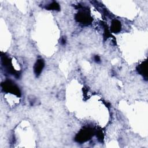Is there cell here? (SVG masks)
<instances>
[{"instance_id":"obj_2","label":"cell","mask_w":148,"mask_h":148,"mask_svg":"<svg viewBox=\"0 0 148 148\" xmlns=\"http://www.w3.org/2000/svg\"><path fill=\"white\" fill-rule=\"evenodd\" d=\"M2 89L6 92L12 93L17 97L21 95V92L18 87L10 80H6L1 83Z\"/></svg>"},{"instance_id":"obj_4","label":"cell","mask_w":148,"mask_h":148,"mask_svg":"<svg viewBox=\"0 0 148 148\" xmlns=\"http://www.w3.org/2000/svg\"><path fill=\"white\" fill-rule=\"evenodd\" d=\"M138 72L143 76V77L147 80V61L145 60L136 68Z\"/></svg>"},{"instance_id":"obj_9","label":"cell","mask_w":148,"mask_h":148,"mask_svg":"<svg viewBox=\"0 0 148 148\" xmlns=\"http://www.w3.org/2000/svg\"><path fill=\"white\" fill-rule=\"evenodd\" d=\"M61 43L62 45H65L66 43V39L64 38H62L61 40Z\"/></svg>"},{"instance_id":"obj_1","label":"cell","mask_w":148,"mask_h":148,"mask_svg":"<svg viewBox=\"0 0 148 148\" xmlns=\"http://www.w3.org/2000/svg\"><path fill=\"white\" fill-rule=\"evenodd\" d=\"M95 134V131L94 130L90 127H85L76 134L75 140L78 143H84L90 140Z\"/></svg>"},{"instance_id":"obj_7","label":"cell","mask_w":148,"mask_h":148,"mask_svg":"<svg viewBox=\"0 0 148 148\" xmlns=\"http://www.w3.org/2000/svg\"><path fill=\"white\" fill-rule=\"evenodd\" d=\"M46 9L47 10H60V7L59 4L55 1H53L50 4L46 6Z\"/></svg>"},{"instance_id":"obj_5","label":"cell","mask_w":148,"mask_h":148,"mask_svg":"<svg viewBox=\"0 0 148 148\" xmlns=\"http://www.w3.org/2000/svg\"><path fill=\"white\" fill-rule=\"evenodd\" d=\"M45 66L44 60L42 58L37 60L34 66V71L36 76H39L41 73Z\"/></svg>"},{"instance_id":"obj_6","label":"cell","mask_w":148,"mask_h":148,"mask_svg":"<svg viewBox=\"0 0 148 148\" xmlns=\"http://www.w3.org/2000/svg\"><path fill=\"white\" fill-rule=\"evenodd\" d=\"M121 23L116 19L113 20L110 25V31L113 33H118L121 31Z\"/></svg>"},{"instance_id":"obj_8","label":"cell","mask_w":148,"mask_h":148,"mask_svg":"<svg viewBox=\"0 0 148 148\" xmlns=\"http://www.w3.org/2000/svg\"><path fill=\"white\" fill-rule=\"evenodd\" d=\"M94 61H95L96 62L99 63V62H101V59H100V58H99V57L98 56H97V55L95 56L94 57Z\"/></svg>"},{"instance_id":"obj_3","label":"cell","mask_w":148,"mask_h":148,"mask_svg":"<svg viewBox=\"0 0 148 148\" xmlns=\"http://www.w3.org/2000/svg\"><path fill=\"white\" fill-rule=\"evenodd\" d=\"M75 20L76 21L84 25H88L92 22V17L90 14L86 10L79 12L75 15Z\"/></svg>"}]
</instances>
